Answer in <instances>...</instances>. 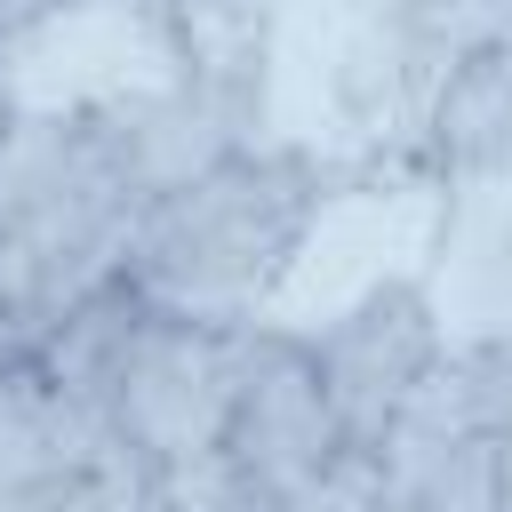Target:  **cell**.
I'll use <instances>...</instances> for the list:
<instances>
[{
	"label": "cell",
	"instance_id": "10",
	"mask_svg": "<svg viewBox=\"0 0 512 512\" xmlns=\"http://www.w3.org/2000/svg\"><path fill=\"white\" fill-rule=\"evenodd\" d=\"M8 352H24V344H16V336H8V328H0V360H8Z\"/></svg>",
	"mask_w": 512,
	"mask_h": 512
},
{
	"label": "cell",
	"instance_id": "2",
	"mask_svg": "<svg viewBox=\"0 0 512 512\" xmlns=\"http://www.w3.org/2000/svg\"><path fill=\"white\" fill-rule=\"evenodd\" d=\"M104 424V448L176 512L208 504L224 408H232V360L240 320H192L168 304H144L128 280L72 304L32 344Z\"/></svg>",
	"mask_w": 512,
	"mask_h": 512
},
{
	"label": "cell",
	"instance_id": "5",
	"mask_svg": "<svg viewBox=\"0 0 512 512\" xmlns=\"http://www.w3.org/2000/svg\"><path fill=\"white\" fill-rule=\"evenodd\" d=\"M392 128H400V168L416 184L456 192V184L512 176V24L464 48L456 64H440Z\"/></svg>",
	"mask_w": 512,
	"mask_h": 512
},
{
	"label": "cell",
	"instance_id": "8",
	"mask_svg": "<svg viewBox=\"0 0 512 512\" xmlns=\"http://www.w3.org/2000/svg\"><path fill=\"white\" fill-rule=\"evenodd\" d=\"M0 512H176V504L152 496L120 456H88V464H72V472L0 488Z\"/></svg>",
	"mask_w": 512,
	"mask_h": 512
},
{
	"label": "cell",
	"instance_id": "7",
	"mask_svg": "<svg viewBox=\"0 0 512 512\" xmlns=\"http://www.w3.org/2000/svg\"><path fill=\"white\" fill-rule=\"evenodd\" d=\"M512 24V0H384L376 8V40H368V72L384 80V104L392 120L408 112V96L456 64L464 48L496 40Z\"/></svg>",
	"mask_w": 512,
	"mask_h": 512
},
{
	"label": "cell",
	"instance_id": "9",
	"mask_svg": "<svg viewBox=\"0 0 512 512\" xmlns=\"http://www.w3.org/2000/svg\"><path fill=\"white\" fill-rule=\"evenodd\" d=\"M16 120H24V104H16V88H8V72H0V152L16 144Z\"/></svg>",
	"mask_w": 512,
	"mask_h": 512
},
{
	"label": "cell",
	"instance_id": "4",
	"mask_svg": "<svg viewBox=\"0 0 512 512\" xmlns=\"http://www.w3.org/2000/svg\"><path fill=\"white\" fill-rule=\"evenodd\" d=\"M304 344H312L320 400H328L344 448L368 456V464L400 440V424L424 408L432 376L456 352L448 312H440V296H432L424 272H376V280H360L328 320L304 328Z\"/></svg>",
	"mask_w": 512,
	"mask_h": 512
},
{
	"label": "cell",
	"instance_id": "6",
	"mask_svg": "<svg viewBox=\"0 0 512 512\" xmlns=\"http://www.w3.org/2000/svg\"><path fill=\"white\" fill-rule=\"evenodd\" d=\"M88 456H112L96 408H88L40 352H8V360H0V488L72 472V464H88Z\"/></svg>",
	"mask_w": 512,
	"mask_h": 512
},
{
	"label": "cell",
	"instance_id": "3",
	"mask_svg": "<svg viewBox=\"0 0 512 512\" xmlns=\"http://www.w3.org/2000/svg\"><path fill=\"white\" fill-rule=\"evenodd\" d=\"M144 184L96 96L24 112L0 152V328L32 352L72 304L120 280Z\"/></svg>",
	"mask_w": 512,
	"mask_h": 512
},
{
	"label": "cell",
	"instance_id": "1",
	"mask_svg": "<svg viewBox=\"0 0 512 512\" xmlns=\"http://www.w3.org/2000/svg\"><path fill=\"white\" fill-rule=\"evenodd\" d=\"M336 192H344V160L264 128L144 200L120 280L144 304L192 320H256L312 248V232L328 224Z\"/></svg>",
	"mask_w": 512,
	"mask_h": 512
}]
</instances>
